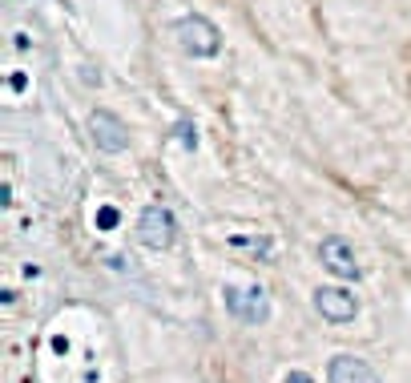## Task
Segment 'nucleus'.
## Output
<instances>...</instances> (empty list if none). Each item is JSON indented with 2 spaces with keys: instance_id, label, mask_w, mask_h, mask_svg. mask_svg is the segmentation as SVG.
I'll use <instances>...</instances> for the list:
<instances>
[{
  "instance_id": "nucleus-2",
  "label": "nucleus",
  "mask_w": 411,
  "mask_h": 383,
  "mask_svg": "<svg viewBox=\"0 0 411 383\" xmlns=\"http://www.w3.org/2000/svg\"><path fill=\"white\" fill-rule=\"evenodd\" d=\"M222 303H226V311H230V319L246 323V327H262V323L270 319V295H266V286H258V283L226 286Z\"/></svg>"
},
{
  "instance_id": "nucleus-3",
  "label": "nucleus",
  "mask_w": 411,
  "mask_h": 383,
  "mask_svg": "<svg viewBox=\"0 0 411 383\" xmlns=\"http://www.w3.org/2000/svg\"><path fill=\"white\" fill-rule=\"evenodd\" d=\"M137 242L146 250H170L177 242V218L165 206H146L137 214Z\"/></svg>"
},
{
  "instance_id": "nucleus-6",
  "label": "nucleus",
  "mask_w": 411,
  "mask_h": 383,
  "mask_svg": "<svg viewBox=\"0 0 411 383\" xmlns=\"http://www.w3.org/2000/svg\"><path fill=\"white\" fill-rule=\"evenodd\" d=\"M314 311L327 323H351L359 315V298L351 295L347 286H319L314 291Z\"/></svg>"
},
{
  "instance_id": "nucleus-7",
  "label": "nucleus",
  "mask_w": 411,
  "mask_h": 383,
  "mask_svg": "<svg viewBox=\"0 0 411 383\" xmlns=\"http://www.w3.org/2000/svg\"><path fill=\"white\" fill-rule=\"evenodd\" d=\"M327 383H383L375 367L359 355H331L327 359Z\"/></svg>"
},
{
  "instance_id": "nucleus-9",
  "label": "nucleus",
  "mask_w": 411,
  "mask_h": 383,
  "mask_svg": "<svg viewBox=\"0 0 411 383\" xmlns=\"http://www.w3.org/2000/svg\"><path fill=\"white\" fill-rule=\"evenodd\" d=\"M174 137L182 141V149H194V146H198V134H194V122H190V117H182V122L174 125Z\"/></svg>"
},
{
  "instance_id": "nucleus-5",
  "label": "nucleus",
  "mask_w": 411,
  "mask_h": 383,
  "mask_svg": "<svg viewBox=\"0 0 411 383\" xmlns=\"http://www.w3.org/2000/svg\"><path fill=\"white\" fill-rule=\"evenodd\" d=\"M89 137H93V146H97L101 153H121V149H129V129H125L121 117L109 109L89 113Z\"/></svg>"
},
{
  "instance_id": "nucleus-11",
  "label": "nucleus",
  "mask_w": 411,
  "mask_h": 383,
  "mask_svg": "<svg viewBox=\"0 0 411 383\" xmlns=\"http://www.w3.org/2000/svg\"><path fill=\"white\" fill-rule=\"evenodd\" d=\"M287 383H311V375H307V371H290Z\"/></svg>"
},
{
  "instance_id": "nucleus-8",
  "label": "nucleus",
  "mask_w": 411,
  "mask_h": 383,
  "mask_svg": "<svg viewBox=\"0 0 411 383\" xmlns=\"http://www.w3.org/2000/svg\"><path fill=\"white\" fill-rule=\"evenodd\" d=\"M230 247L234 250H246V254H258V259H270V250H274V238L270 234H230Z\"/></svg>"
},
{
  "instance_id": "nucleus-4",
  "label": "nucleus",
  "mask_w": 411,
  "mask_h": 383,
  "mask_svg": "<svg viewBox=\"0 0 411 383\" xmlns=\"http://www.w3.org/2000/svg\"><path fill=\"white\" fill-rule=\"evenodd\" d=\"M319 262H323L335 279H343V283L363 279V262L355 259V250H351L347 238H339V234H327L323 242H319Z\"/></svg>"
},
{
  "instance_id": "nucleus-10",
  "label": "nucleus",
  "mask_w": 411,
  "mask_h": 383,
  "mask_svg": "<svg viewBox=\"0 0 411 383\" xmlns=\"http://www.w3.org/2000/svg\"><path fill=\"white\" fill-rule=\"evenodd\" d=\"M97 226H101V230H113V226H117V210H113V206H105V210L97 214Z\"/></svg>"
},
{
  "instance_id": "nucleus-1",
  "label": "nucleus",
  "mask_w": 411,
  "mask_h": 383,
  "mask_svg": "<svg viewBox=\"0 0 411 383\" xmlns=\"http://www.w3.org/2000/svg\"><path fill=\"white\" fill-rule=\"evenodd\" d=\"M174 41L186 57H198V61L218 57V49H222V33L214 28V21H206V16H198V13L174 21Z\"/></svg>"
}]
</instances>
